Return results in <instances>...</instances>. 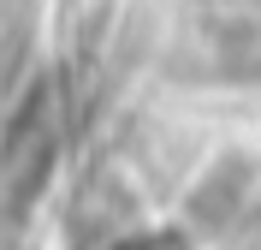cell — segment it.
Segmentation results:
<instances>
[{"label": "cell", "instance_id": "1", "mask_svg": "<svg viewBox=\"0 0 261 250\" xmlns=\"http://www.w3.org/2000/svg\"><path fill=\"white\" fill-rule=\"evenodd\" d=\"M125 250H190V244H184L178 233H161V238H130Z\"/></svg>", "mask_w": 261, "mask_h": 250}]
</instances>
